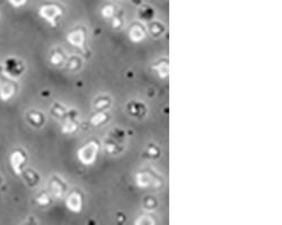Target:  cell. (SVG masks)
Wrapping results in <instances>:
<instances>
[{
	"label": "cell",
	"mask_w": 282,
	"mask_h": 225,
	"mask_svg": "<svg viewBox=\"0 0 282 225\" xmlns=\"http://www.w3.org/2000/svg\"><path fill=\"white\" fill-rule=\"evenodd\" d=\"M39 14L42 18L47 20L52 26L55 25V19L58 16H60L62 12L58 6L55 5H44L39 9Z\"/></svg>",
	"instance_id": "obj_1"
},
{
	"label": "cell",
	"mask_w": 282,
	"mask_h": 225,
	"mask_svg": "<svg viewBox=\"0 0 282 225\" xmlns=\"http://www.w3.org/2000/svg\"><path fill=\"white\" fill-rule=\"evenodd\" d=\"M9 161H10V166H12L14 172H15L16 175H20L22 174V166L24 163V161H25V157H24V154L20 152V151H14L12 153V156L9 158Z\"/></svg>",
	"instance_id": "obj_2"
},
{
	"label": "cell",
	"mask_w": 282,
	"mask_h": 225,
	"mask_svg": "<svg viewBox=\"0 0 282 225\" xmlns=\"http://www.w3.org/2000/svg\"><path fill=\"white\" fill-rule=\"evenodd\" d=\"M15 94V88L13 84L7 82H0V98L2 100H8Z\"/></svg>",
	"instance_id": "obj_3"
},
{
	"label": "cell",
	"mask_w": 282,
	"mask_h": 225,
	"mask_svg": "<svg viewBox=\"0 0 282 225\" xmlns=\"http://www.w3.org/2000/svg\"><path fill=\"white\" fill-rule=\"evenodd\" d=\"M67 206L69 209L74 210V212H78L81 209V197L77 194H72L71 196H69L67 200Z\"/></svg>",
	"instance_id": "obj_4"
},
{
	"label": "cell",
	"mask_w": 282,
	"mask_h": 225,
	"mask_svg": "<svg viewBox=\"0 0 282 225\" xmlns=\"http://www.w3.org/2000/svg\"><path fill=\"white\" fill-rule=\"evenodd\" d=\"M8 2L13 7H15V8H19V7L25 5V3L27 2V0H8Z\"/></svg>",
	"instance_id": "obj_5"
},
{
	"label": "cell",
	"mask_w": 282,
	"mask_h": 225,
	"mask_svg": "<svg viewBox=\"0 0 282 225\" xmlns=\"http://www.w3.org/2000/svg\"><path fill=\"white\" fill-rule=\"evenodd\" d=\"M36 202L39 203L40 205H47V204L49 203V197L45 194H43V195H41L40 197H37Z\"/></svg>",
	"instance_id": "obj_6"
},
{
	"label": "cell",
	"mask_w": 282,
	"mask_h": 225,
	"mask_svg": "<svg viewBox=\"0 0 282 225\" xmlns=\"http://www.w3.org/2000/svg\"><path fill=\"white\" fill-rule=\"evenodd\" d=\"M109 14V15H111V14L113 13V8L111 6H107V7H105V8L103 9V14Z\"/></svg>",
	"instance_id": "obj_7"
}]
</instances>
